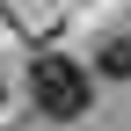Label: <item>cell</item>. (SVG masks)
I'll return each mask as SVG.
<instances>
[{"instance_id":"1","label":"cell","mask_w":131,"mask_h":131,"mask_svg":"<svg viewBox=\"0 0 131 131\" xmlns=\"http://www.w3.org/2000/svg\"><path fill=\"white\" fill-rule=\"evenodd\" d=\"M29 102H37L51 124H73V117L95 109V73L80 58H66V51H44L29 66Z\"/></svg>"},{"instance_id":"2","label":"cell","mask_w":131,"mask_h":131,"mask_svg":"<svg viewBox=\"0 0 131 131\" xmlns=\"http://www.w3.org/2000/svg\"><path fill=\"white\" fill-rule=\"evenodd\" d=\"M102 73H109V80L131 73V37H109V44H102Z\"/></svg>"},{"instance_id":"3","label":"cell","mask_w":131,"mask_h":131,"mask_svg":"<svg viewBox=\"0 0 131 131\" xmlns=\"http://www.w3.org/2000/svg\"><path fill=\"white\" fill-rule=\"evenodd\" d=\"M0 102H7V88H0Z\"/></svg>"}]
</instances>
